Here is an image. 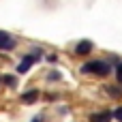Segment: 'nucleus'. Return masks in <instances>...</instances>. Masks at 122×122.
I'll use <instances>...</instances> for the list:
<instances>
[{"instance_id": "6e6552de", "label": "nucleus", "mask_w": 122, "mask_h": 122, "mask_svg": "<svg viewBox=\"0 0 122 122\" xmlns=\"http://www.w3.org/2000/svg\"><path fill=\"white\" fill-rule=\"evenodd\" d=\"M107 94H112V97L120 99V97H122V88H116V86H107Z\"/></svg>"}, {"instance_id": "ddd939ff", "label": "nucleus", "mask_w": 122, "mask_h": 122, "mask_svg": "<svg viewBox=\"0 0 122 122\" xmlns=\"http://www.w3.org/2000/svg\"><path fill=\"white\" fill-rule=\"evenodd\" d=\"M32 122H41V118H34V120H32Z\"/></svg>"}, {"instance_id": "7ed1b4c3", "label": "nucleus", "mask_w": 122, "mask_h": 122, "mask_svg": "<svg viewBox=\"0 0 122 122\" xmlns=\"http://www.w3.org/2000/svg\"><path fill=\"white\" fill-rule=\"evenodd\" d=\"M0 49H2V51L15 49V39H13L6 30H0Z\"/></svg>"}, {"instance_id": "20e7f679", "label": "nucleus", "mask_w": 122, "mask_h": 122, "mask_svg": "<svg viewBox=\"0 0 122 122\" xmlns=\"http://www.w3.org/2000/svg\"><path fill=\"white\" fill-rule=\"evenodd\" d=\"M92 49H94V45H92V41H88V39H84V41H79V43L75 45V49H73V51H75L77 56H88V54H90Z\"/></svg>"}, {"instance_id": "f257e3e1", "label": "nucleus", "mask_w": 122, "mask_h": 122, "mask_svg": "<svg viewBox=\"0 0 122 122\" xmlns=\"http://www.w3.org/2000/svg\"><path fill=\"white\" fill-rule=\"evenodd\" d=\"M84 75H99V77H107L112 73V64L107 60H88L81 64L79 69Z\"/></svg>"}, {"instance_id": "0eeeda50", "label": "nucleus", "mask_w": 122, "mask_h": 122, "mask_svg": "<svg viewBox=\"0 0 122 122\" xmlns=\"http://www.w3.org/2000/svg\"><path fill=\"white\" fill-rule=\"evenodd\" d=\"M0 81H4V86H9V88H15L17 86V77L15 75H2Z\"/></svg>"}, {"instance_id": "9d476101", "label": "nucleus", "mask_w": 122, "mask_h": 122, "mask_svg": "<svg viewBox=\"0 0 122 122\" xmlns=\"http://www.w3.org/2000/svg\"><path fill=\"white\" fill-rule=\"evenodd\" d=\"M47 79H49V81H58V79H60V73H56V71H51V73L47 75Z\"/></svg>"}, {"instance_id": "f03ea898", "label": "nucleus", "mask_w": 122, "mask_h": 122, "mask_svg": "<svg viewBox=\"0 0 122 122\" xmlns=\"http://www.w3.org/2000/svg\"><path fill=\"white\" fill-rule=\"evenodd\" d=\"M41 56H43V49H41V47H34L30 54H26V56L19 60V64H17V73H19V75L28 73V71L32 69V64H39Z\"/></svg>"}, {"instance_id": "1a4fd4ad", "label": "nucleus", "mask_w": 122, "mask_h": 122, "mask_svg": "<svg viewBox=\"0 0 122 122\" xmlns=\"http://www.w3.org/2000/svg\"><path fill=\"white\" fill-rule=\"evenodd\" d=\"M116 79H118V84L122 86V62L116 64Z\"/></svg>"}, {"instance_id": "f8f14e48", "label": "nucleus", "mask_w": 122, "mask_h": 122, "mask_svg": "<svg viewBox=\"0 0 122 122\" xmlns=\"http://www.w3.org/2000/svg\"><path fill=\"white\" fill-rule=\"evenodd\" d=\"M47 62H51V64L58 62V56H56V54H49V56H47Z\"/></svg>"}, {"instance_id": "9b49d317", "label": "nucleus", "mask_w": 122, "mask_h": 122, "mask_svg": "<svg viewBox=\"0 0 122 122\" xmlns=\"http://www.w3.org/2000/svg\"><path fill=\"white\" fill-rule=\"evenodd\" d=\"M114 118H116L118 122H122V107H118V109L114 112Z\"/></svg>"}, {"instance_id": "39448f33", "label": "nucleus", "mask_w": 122, "mask_h": 122, "mask_svg": "<svg viewBox=\"0 0 122 122\" xmlns=\"http://www.w3.org/2000/svg\"><path fill=\"white\" fill-rule=\"evenodd\" d=\"M39 97H41V92H39L36 88H32V90H28V92L21 94V103H24V105H32Z\"/></svg>"}, {"instance_id": "423d86ee", "label": "nucleus", "mask_w": 122, "mask_h": 122, "mask_svg": "<svg viewBox=\"0 0 122 122\" xmlns=\"http://www.w3.org/2000/svg\"><path fill=\"white\" fill-rule=\"evenodd\" d=\"M112 120H114V112H109V109L90 116V122H112Z\"/></svg>"}]
</instances>
